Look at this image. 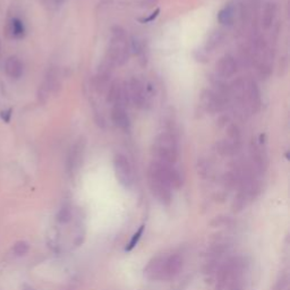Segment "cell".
<instances>
[{
    "label": "cell",
    "instance_id": "obj_22",
    "mask_svg": "<svg viewBox=\"0 0 290 290\" xmlns=\"http://www.w3.org/2000/svg\"><path fill=\"white\" fill-rule=\"evenodd\" d=\"M159 11H160L159 9H156V10L154 11V13L151 15V16H150V17H147V18H144V19H143V22H151V21H153V19H154V18H155L156 16H158Z\"/></svg>",
    "mask_w": 290,
    "mask_h": 290
},
{
    "label": "cell",
    "instance_id": "obj_14",
    "mask_svg": "<svg viewBox=\"0 0 290 290\" xmlns=\"http://www.w3.org/2000/svg\"><path fill=\"white\" fill-rule=\"evenodd\" d=\"M278 13V6L276 2H266L264 6L263 14H262L261 24L264 30H268L272 26L274 23V19L277 17Z\"/></svg>",
    "mask_w": 290,
    "mask_h": 290
},
{
    "label": "cell",
    "instance_id": "obj_6",
    "mask_svg": "<svg viewBox=\"0 0 290 290\" xmlns=\"http://www.w3.org/2000/svg\"><path fill=\"white\" fill-rule=\"evenodd\" d=\"M245 109L249 113H256L261 107V94L258 86L254 81L245 82Z\"/></svg>",
    "mask_w": 290,
    "mask_h": 290
},
{
    "label": "cell",
    "instance_id": "obj_8",
    "mask_svg": "<svg viewBox=\"0 0 290 290\" xmlns=\"http://www.w3.org/2000/svg\"><path fill=\"white\" fill-rule=\"evenodd\" d=\"M85 139L84 137H80L70 148L69 155H68V161H67V167L70 172H74L77 170L83 162L84 158V152H85Z\"/></svg>",
    "mask_w": 290,
    "mask_h": 290
},
{
    "label": "cell",
    "instance_id": "obj_12",
    "mask_svg": "<svg viewBox=\"0 0 290 290\" xmlns=\"http://www.w3.org/2000/svg\"><path fill=\"white\" fill-rule=\"evenodd\" d=\"M183 268V257L179 254H171V255H166V261H164V279L170 280L175 278L180 272Z\"/></svg>",
    "mask_w": 290,
    "mask_h": 290
},
{
    "label": "cell",
    "instance_id": "obj_9",
    "mask_svg": "<svg viewBox=\"0 0 290 290\" xmlns=\"http://www.w3.org/2000/svg\"><path fill=\"white\" fill-rule=\"evenodd\" d=\"M164 261L166 255L160 254L148 262L144 269V276L150 280H163L164 279Z\"/></svg>",
    "mask_w": 290,
    "mask_h": 290
},
{
    "label": "cell",
    "instance_id": "obj_3",
    "mask_svg": "<svg viewBox=\"0 0 290 290\" xmlns=\"http://www.w3.org/2000/svg\"><path fill=\"white\" fill-rule=\"evenodd\" d=\"M148 175L161 179L170 188H179L182 186V176L175 168H172L171 164H167L155 160L148 167Z\"/></svg>",
    "mask_w": 290,
    "mask_h": 290
},
{
    "label": "cell",
    "instance_id": "obj_15",
    "mask_svg": "<svg viewBox=\"0 0 290 290\" xmlns=\"http://www.w3.org/2000/svg\"><path fill=\"white\" fill-rule=\"evenodd\" d=\"M6 73L11 78L17 80L23 74V64L17 57H10L6 61Z\"/></svg>",
    "mask_w": 290,
    "mask_h": 290
},
{
    "label": "cell",
    "instance_id": "obj_5",
    "mask_svg": "<svg viewBox=\"0 0 290 290\" xmlns=\"http://www.w3.org/2000/svg\"><path fill=\"white\" fill-rule=\"evenodd\" d=\"M113 167H115L116 177L124 187L129 188L134 182V174H133L132 164L126 155L118 153L113 159Z\"/></svg>",
    "mask_w": 290,
    "mask_h": 290
},
{
    "label": "cell",
    "instance_id": "obj_10",
    "mask_svg": "<svg viewBox=\"0 0 290 290\" xmlns=\"http://www.w3.org/2000/svg\"><path fill=\"white\" fill-rule=\"evenodd\" d=\"M237 61L230 54H226V56L221 57L217 64H215V70H217L218 75L221 76L222 78L233 77L237 73Z\"/></svg>",
    "mask_w": 290,
    "mask_h": 290
},
{
    "label": "cell",
    "instance_id": "obj_7",
    "mask_svg": "<svg viewBox=\"0 0 290 290\" xmlns=\"http://www.w3.org/2000/svg\"><path fill=\"white\" fill-rule=\"evenodd\" d=\"M148 185H150L152 194L158 201L161 202L162 204H169L171 202V188L166 183L154 176L148 175Z\"/></svg>",
    "mask_w": 290,
    "mask_h": 290
},
{
    "label": "cell",
    "instance_id": "obj_13",
    "mask_svg": "<svg viewBox=\"0 0 290 290\" xmlns=\"http://www.w3.org/2000/svg\"><path fill=\"white\" fill-rule=\"evenodd\" d=\"M111 120L117 127L123 129V131H128L129 126H131V120H129L124 105H112Z\"/></svg>",
    "mask_w": 290,
    "mask_h": 290
},
{
    "label": "cell",
    "instance_id": "obj_4",
    "mask_svg": "<svg viewBox=\"0 0 290 290\" xmlns=\"http://www.w3.org/2000/svg\"><path fill=\"white\" fill-rule=\"evenodd\" d=\"M126 86L128 99L136 108L144 109L150 104L151 94L150 91H148L146 83H144L142 80L137 77H133Z\"/></svg>",
    "mask_w": 290,
    "mask_h": 290
},
{
    "label": "cell",
    "instance_id": "obj_2",
    "mask_svg": "<svg viewBox=\"0 0 290 290\" xmlns=\"http://www.w3.org/2000/svg\"><path fill=\"white\" fill-rule=\"evenodd\" d=\"M152 153L156 158V161L172 166L178 159V144L175 136L170 133L159 134L152 145Z\"/></svg>",
    "mask_w": 290,
    "mask_h": 290
},
{
    "label": "cell",
    "instance_id": "obj_21",
    "mask_svg": "<svg viewBox=\"0 0 290 290\" xmlns=\"http://www.w3.org/2000/svg\"><path fill=\"white\" fill-rule=\"evenodd\" d=\"M57 219L58 221L61 223H66L70 221V219H72V210H70V207L69 206L62 207L57 215Z\"/></svg>",
    "mask_w": 290,
    "mask_h": 290
},
{
    "label": "cell",
    "instance_id": "obj_17",
    "mask_svg": "<svg viewBox=\"0 0 290 290\" xmlns=\"http://www.w3.org/2000/svg\"><path fill=\"white\" fill-rule=\"evenodd\" d=\"M144 229H145V226L142 225V226L140 227L139 229H137V230L135 231L134 235H133V237L131 238V241H129V242L127 244V246H126V247H125V250H126V252H131V250H132L133 248H135V246H136L137 244H139L140 239L142 238V236H143Z\"/></svg>",
    "mask_w": 290,
    "mask_h": 290
},
{
    "label": "cell",
    "instance_id": "obj_1",
    "mask_svg": "<svg viewBox=\"0 0 290 290\" xmlns=\"http://www.w3.org/2000/svg\"><path fill=\"white\" fill-rule=\"evenodd\" d=\"M129 58V46L126 31L121 26H113L108 48V62L111 66H121Z\"/></svg>",
    "mask_w": 290,
    "mask_h": 290
},
{
    "label": "cell",
    "instance_id": "obj_18",
    "mask_svg": "<svg viewBox=\"0 0 290 290\" xmlns=\"http://www.w3.org/2000/svg\"><path fill=\"white\" fill-rule=\"evenodd\" d=\"M11 33L15 38H22L23 35L25 33V27L24 24H23L21 19L18 18H14L13 21H11Z\"/></svg>",
    "mask_w": 290,
    "mask_h": 290
},
{
    "label": "cell",
    "instance_id": "obj_20",
    "mask_svg": "<svg viewBox=\"0 0 290 290\" xmlns=\"http://www.w3.org/2000/svg\"><path fill=\"white\" fill-rule=\"evenodd\" d=\"M13 250H14L15 255L24 256V255H26L27 253H29V250H30L29 242H25V241H18V242H15Z\"/></svg>",
    "mask_w": 290,
    "mask_h": 290
},
{
    "label": "cell",
    "instance_id": "obj_11",
    "mask_svg": "<svg viewBox=\"0 0 290 290\" xmlns=\"http://www.w3.org/2000/svg\"><path fill=\"white\" fill-rule=\"evenodd\" d=\"M60 77H59V72L56 68L50 69L47 76L45 78V82L41 86V96L42 97H49L50 94L57 93L60 89Z\"/></svg>",
    "mask_w": 290,
    "mask_h": 290
},
{
    "label": "cell",
    "instance_id": "obj_19",
    "mask_svg": "<svg viewBox=\"0 0 290 290\" xmlns=\"http://www.w3.org/2000/svg\"><path fill=\"white\" fill-rule=\"evenodd\" d=\"M221 41H222V34L220 31H217V32H214L209 38V40H207V43H206L207 51H212V50H214L217 47H219Z\"/></svg>",
    "mask_w": 290,
    "mask_h": 290
},
{
    "label": "cell",
    "instance_id": "obj_16",
    "mask_svg": "<svg viewBox=\"0 0 290 290\" xmlns=\"http://www.w3.org/2000/svg\"><path fill=\"white\" fill-rule=\"evenodd\" d=\"M235 17V8L233 5H227L219 11L218 21L223 25H230Z\"/></svg>",
    "mask_w": 290,
    "mask_h": 290
}]
</instances>
